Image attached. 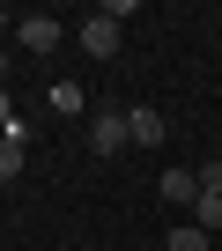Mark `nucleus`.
<instances>
[{"mask_svg": "<svg viewBox=\"0 0 222 251\" xmlns=\"http://www.w3.org/2000/svg\"><path fill=\"white\" fill-rule=\"evenodd\" d=\"M0 30H8V8H0Z\"/></svg>", "mask_w": 222, "mask_h": 251, "instance_id": "obj_13", "label": "nucleus"}, {"mask_svg": "<svg viewBox=\"0 0 222 251\" xmlns=\"http://www.w3.org/2000/svg\"><path fill=\"white\" fill-rule=\"evenodd\" d=\"M193 229H207V236L222 229V192H200L193 200Z\"/></svg>", "mask_w": 222, "mask_h": 251, "instance_id": "obj_7", "label": "nucleus"}, {"mask_svg": "<svg viewBox=\"0 0 222 251\" xmlns=\"http://www.w3.org/2000/svg\"><path fill=\"white\" fill-rule=\"evenodd\" d=\"M8 126H15V96L0 89V133H8Z\"/></svg>", "mask_w": 222, "mask_h": 251, "instance_id": "obj_11", "label": "nucleus"}, {"mask_svg": "<svg viewBox=\"0 0 222 251\" xmlns=\"http://www.w3.org/2000/svg\"><path fill=\"white\" fill-rule=\"evenodd\" d=\"M163 251H207V229H193V222H178V229L163 236Z\"/></svg>", "mask_w": 222, "mask_h": 251, "instance_id": "obj_9", "label": "nucleus"}, {"mask_svg": "<svg viewBox=\"0 0 222 251\" xmlns=\"http://www.w3.org/2000/svg\"><path fill=\"white\" fill-rule=\"evenodd\" d=\"M82 103H89V96H82V81H52V111H59V118H74Z\"/></svg>", "mask_w": 222, "mask_h": 251, "instance_id": "obj_8", "label": "nucleus"}, {"mask_svg": "<svg viewBox=\"0 0 222 251\" xmlns=\"http://www.w3.org/2000/svg\"><path fill=\"white\" fill-rule=\"evenodd\" d=\"M59 37H67V30H59V15H23V23H15V45H23L30 59H45Z\"/></svg>", "mask_w": 222, "mask_h": 251, "instance_id": "obj_2", "label": "nucleus"}, {"mask_svg": "<svg viewBox=\"0 0 222 251\" xmlns=\"http://www.w3.org/2000/svg\"><path fill=\"white\" fill-rule=\"evenodd\" d=\"M82 52H89V59H119V23H111L104 8L82 23Z\"/></svg>", "mask_w": 222, "mask_h": 251, "instance_id": "obj_3", "label": "nucleus"}, {"mask_svg": "<svg viewBox=\"0 0 222 251\" xmlns=\"http://www.w3.org/2000/svg\"><path fill=\"white\" fill-rule=\"evenodd\" d=\"M0 74H8V52H0ZM0 89H8V81H0Z\"/></svg>", "mask_w": 222, "mask_h": 251, "instance_id": "obj_12", "label": "nucleus"}, {"mask_svg": "<svg viewBox=\"0 0 222 251\" xmlns=\"http://www.w3.org/2000/svg\"><path fill=\"white\" fill-rule=\"evenodd\" d=\"M23 141H30V126L15 118L8 133H0V185H8V177H23Z\"/></svg>", "mask_w": 222, "mask_h": 251, "instance_id": "obj_4", "label": "nucleus"}, {"mask_svg": "<svg viewBox=\"0 0 222 251\" xmlns=\"http://www.w3.org/2000/svg\"><path fill=\"white\" fill-rule=\"evenodd\" d=\"M193 177H200V192H222V155H207V163H200Z\"/></svg>", "mask_w": 222, "mask_h": 251, "instance_id": "obj_10", "label": "nucleus"}, {"mask_svg": "<svg viewBox=\"0 0 222 251\" xmlns=\"http://www.w3.org/2000/svg\"><path fill=\"white\" fill-rule=\"evenodd\" d=\"M126 126H134V141H148V148L163 141V111H156V103H134V111H126Z\"/></svg>", "mask_w": 222, "mask_h": 251, "instance_id": "obj_6", "label": "nucleus"}, {"mask_svg": "<svg viewBox=\"0 0 222 251\" xmlns=\"http://www.w3.org/2000/svg\"><path fill=\"white\" fill-rule=\"evenodd\" d=\"M156 192H163L170 207H193V200H200V177H193V170H163V185H156Z\"/></svg>", "mask_w": 222, "mask_h": 251, "instance_id": "obj_5", "label": "nucleus"}, {"mask_svg": "<svg viewBox=\"0 0 222 251\" xmlns=\"http://www.w3.org/2000/svg\"><path fill=\"white\" fill-rule=\"evenodd\" d=\"M89 148H96V155H119V148H134V126H126V111H119V103H104V111L89 118Z\"/></svg>", "mask_w": 222, "mask_h": 251, "instance_id": "obj_1", "label": "nucleus"}]
</instances>
